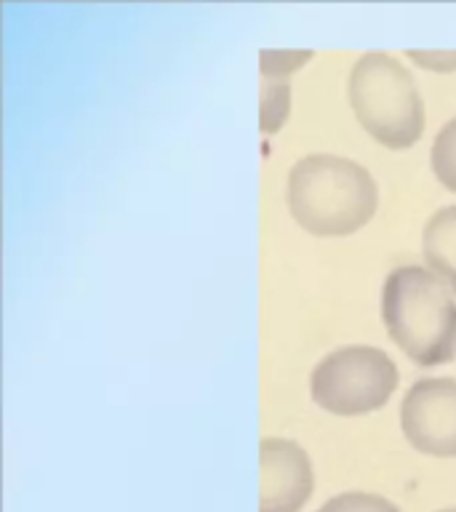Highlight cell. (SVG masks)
Here are the masks:
<instances>
[{"instance_id":"cell-1","label":"cell","mask_w":456,"mask_h":512,"mask_svg":"<svg viewBox=\"0 0 456 512\" xmlns=\"http://www.w3.org/2000/svg\"><path fill=\"white\" fill-rule=\"evenodd\" d=\"M288 211L318 238H347L371 222L379 190L368 168L339 155H307L288 171Z\"/></svg>"},{"instance_id":"cell-2","label":"cell","mask_w":456,"mask_h":512,"mask_svg":"<svg viewBox=\"0 0 456 512\" xmlns=\"http://www.w3.org/2000/svg\"><path fill=\"white\" fill-rule=\"evenodd\" d=\"M382 320L416 366H443L456 358L454 291L427 267L403 264L384 278Z\"/></svg>"},{"instance_id":"cell-3","label":"cell","mask_w":456,"mask_h":512,"mask_svg":"<svg viewBox=\"0 0 456 512\" xmlns=\"http://www.w3.org/2000/svg\"><path fill=\"white\" fill-rule=\"evenodd\" d=\"M347 96L355 118L376 142L408 150L424 134V102L414 75L392 54L368 51L352 64Z\"/></svg>"},{"instance_id":"cell-4","label":"cell","mask_w":456,"mask_h":512,"mask_svg":"<svg viewBox=\"0 0 456 512\" xmlns=\"http://www.w3.org/2000/svg\"><path fill=\"white\" fill-rule=\"evenodd\" d=\"M398 390V366L379 347L347 344L328 352L310 374V395L336 416L374 414Z\"/></svg>"},{"instance_id":"cell-5","label":"cell","mask_w":456,"mask_h":512,"mask_svg":"<svg viewBox=\"0 0 456 512\" xmlns=\"http://www.w3.org/2000/svg\"><path fill=\"white\" fill-rule=\"evenodd\" d=\"M403 438L427 456H456V379L432 376L408 387L400 403Z\"/></svg>"},{"instance_id":"cell-6","label":"cell","mask_w":456,"mask_h":512,"mask_svg":"<svg viewBox=\"0 0 456 512\" xmlns=\"http://www.w3.org/2000/svg\"><path fill=\"white\" fill-rule=\"evenodd\" d=\"M312 486L310 456L299 443L259 440V512H299L310 502Z\"/></svg>"},{"instance_id":"cell-7","label":"cell","mask_w":456,"mask_h":512,"mask_svg":"<svg viewBox=\"0 0 456 512\" xmlns=\"http://www.w3.org/2000/svg\"><path fill=\"white\" fill-rule=\"evenodd\" d=\"M422 256L427 270L435 272L456 294V206H443L427 219L422 232Z\"/></svg>"},{"instance_id":"cell-8","label":"cell","mask_w":456,"mask_h":512,"mask_svg":"<svg viewBox=\"0 0 456 512\" xmlns=\"http://www.w3.org/2000/svg\"><path fill=\"white\" fill-rule=\"evenodd\" d=\"M291 112V83L288 78H262L259 86V126L262 134H278Z\"/></svg>"},{"instance_id":"cell-9","label":"cell","mask_w":456,"mask_h":512,"mask_svg":"<svg viewBox=\"0 0 456 512\" xmlns=\"http://www.w3.org/2000/svg\"><path fill=\"white\" fill-rule=\"evenodd\" d=\"M432 174L448 192H456V118L440 128L430 152Z\"/></svg>"},{"instance_id":"cell-10","label":"cell","mask_w":456,"mask_h":512,"mask_svg":"<svg viewBox=\"0 0 456 512\" xmlns=\"http://www.w3.org/2000/svg\"><path fill=\"white\" fill-rule=\"evenodd\" d=\"M310 59V48H264L259 54V72L262 78H288L291 72L302 70Z\"/></svg>"},{"instance_id":"cell-11","label":"cell","mask_w":456,"mask_h":512,"mask_svg":"<svg viewBox=\"0 0 456 512\" xmlns=\"http://www.w3.org/2000/svg\"><path fill=\"white\" fill-rule=\"evenodd\" d=\"M318 512H400L390 499L368 491H344V494L328 499Z\"/></svg>"},{"instance_id":"cell-12","label":"cell","mask_w":456,"mask_h":512,"mask_svg":"<svg viewBox=\"0 0 456 512\" xmlns=\"http://www.w3.org/2000/svg\"><path fill=\"white\" fill-rule=\"evenodd\" d=\"M408 59L419 64V67H424V70L456 72V48H451V51H435V48L419 51V48H411Z\"/></svg>"},{"instance_id":"cell-13","label":"cell","mask_w":456,"mask_h":512,"mask_svg":"<svg viewBox=\"0 0 456 512\" xmlns=\"http://www.w3.org/2000/svg\"><path fill=\"white\" fill-rule=\"evenodd\" d=\"M438 512H456V507H448V510H438Z\"/></svg>"}]
</instances>
